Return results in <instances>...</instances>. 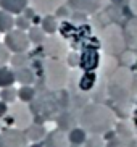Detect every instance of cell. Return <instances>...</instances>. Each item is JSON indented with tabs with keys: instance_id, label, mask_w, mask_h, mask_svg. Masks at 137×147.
Segmentation results:
<instances>
[{
	"instance_id": "836d02e7",
	"label": "cell",
	"mask_w": 137,
	"mask_h": 147,
	"mask_svg": "<svg viewBox=\"0 0 137 147\" xmlns=\"http://www.w3.org/2000/svg\"><path fill=\"white\" fill-rule=\"evenodd\" d=\"M132 123H134V128H136V133H137V102H136L134 110H132Z\"/></svg>"
},
{
	"instance_id": "ba28073f",
	"label": "cell",
	"mask_w": 137,
	"mask_h": 147,
	"mask_svg": "<svg viewBox=\"0 0 137 147\" xmlns=\"http://www.w3.org/2000/svg\"><path fill=\"white\" fill-rule=\"evenodd\" d=\"M42 47L48 58H60V60H63L68 55V44L64 42V39L60 37V36H55V34L47 36V39L42 44Z\"/></svg>"
},
{
	"instance_id": "3957f363",
	"label": "cell",
	"mask_w": 137,
	"mask_h": 147,
	"mask_svg": "<svg viewBox=\"0 0 137 147\" xmlns=\"http://www.w3.org/2000/svg\"><path fill=\"white\" fill-rule=\"evenodd\" d=\"M132 82L134 74L131 68L120 66L115 69V73L110 76L108 81V94L115 102H124L132 95Z\"/></svg>"
},
{
	"instance_id": "cb8c5ba5",
	"label": "cell",
	"mask_w": 137,
	"mask_h": 147,
	"mask_svg": "<svg viewBox=\"0 0 137 147\" xmlns=\"http://www.w3.org/2000/svg\"><path fill=\"white\" fill-rule=\"evenodd\" d=\"M0 100L7 102L8 105L18 102V89L15 86H10V87H3L0 89Z\"/></svg>"
},
{
	"instance_id": "52a82bcc",
	"label": "cell",
	"mask_w": 137,
	"mask_h": 147,
	"mask_svg": "<svg viewBox=\"0 0 137 147\" xmlns=\"http://www.w3.org/2000/svg\"><path fill=\"white\" fill-rule=\"evenodd\" d=\"M0 147H29L26 133L18 128H5L0 131Z\"/></svg>"
},
{
	"instance_id": "ac0fdd59",
	"label": "cell",
	"mask_w": 137,
	"mask_h": 147,
	"mask_svg": "<svg viewBox=\"0 0 137 147\" xmlns=\"http://www.w3.org/2000/svg\"><path fill=\"white\" fill-rule=\"evenodd\" d=\"M77 86H79V89L82 92L92 91L97 86V73H94V71H84V74L77 81Z\"/></svg>"
},
{
	"instance_id": "4dcf8cb0",
	"label": "cell",
	"mask_w": 137,
	"mask_h": 147,
	"mask_svg": "<svg viewBox=\"0 0 137 147\" xmlns=\"http://www.w3.org/2000/svg\"><path fill=\"white\" fill-rule=\"evenodd\" d=\"M128 146H129L128 138H123V136H120V134H118L110 144H107V147H128Z\"/></svg>"
},
{
	"instance_id": "d6a6232c",
	"label": "cell",
	"mask_w": 137,
	"mask_h": 147,
	"mask_svg": "<svg viewBox=\"0 0 137 147\" xmlns=\"http://www.w3.org/2000/svg\"><path fill=\"white\" fill-rule=\"evenodd\" d=\"M129 10L137 16V0H129Z\"/></svg>"
},
{
	"instance_id": "4316f807",
	"label": "cell",
	"mask_w": 137,
	"mask_h": 147,
	"mask_svg": "<svg viewBox=\"0 0 137 147\" xmlns=\"http://www.w3.org/2000/svg\"><path fill=\"white\" fill-rule=\"evenodd\" d=\"M120 57H121V65L126 66V68H131L132 65H136V61H137V57L134 50H124Z\"/></svg>"
},
{
	"instance_id": "2e32d148",
	"label": "cell",
	"mask_w": 137,
	"mask_h": 147,
	"mask_svg": "<svg viewBox=\"0 0 137 147\" xmlns=\"http://www.w3.org/2000/svg\"><path fill=\"white\" fill-rule=\"evenodd\" d=\"M15 74H16V82H19L21 86H32V82L36 81V71L31 66L15 69Z\"/></svg>"
},
{
	"instance_id": "74e56055",
	"label": "cell",
	"mask_w": 137,
	"mask_h": 147,
	"mask_svg": "<svg viewBox=\"0 0 137 147\" xmlns=\"http://www.w3.org/2000/svg\"><path fill=\"white\" fill-rule=\"evenodd\" d=\"M73 147H81V146H73Z\"/></svg>"
},
{
	"instance_id": "f546056e",
	"label": "cell",
	"mask_w": 137,
	"mask_h": 147,
	"mask_svg": "<svg viewBox=\"0 0 137 147\" xmlns=\"http://www.w3.org/2000/svg\"><path fill=\"white\" fill-rule=\"evenodd\" d=\"M79 60H81V53L77 52H68V55H66V65L69 66V68H79Z\"/></svg>"
},
{
	"instance_id": "d590c367",
	"label": "cell",
	"mask_w": 137,
	"mask_h": 147,
	"mask_svg": "<svg viewBox=\"0 0 137 147\" xmlns=\"http://www.w3.org/2000/svg\"><path fill=\"white\" fill-rule=\"evenodd\" d=\"M128 147H137V138H136V139H131Z\"/></svg>"
},
{
	"instance_id": "9c48e42d",
	"label": "cell",
	"mask_w": 137,
	"mask_h": 147,
	"mask_svg": "<svg viewBox=\"0 0 137 147\" xmlns=\"http://www.w3.org/2000/svg\"><path fill=\"white\" fill-rule=\"evenodd\" d=\"M110 3V0H68L69 8L84 15H92L100 11Z\"/></svg>"
},
{
	"instance_id": "83f0119b",
	"label": "cell",
	"mask_w": 137,
	"mask_h": 147,
	"mask_svg": "<svg viewBox=\"0 0 137 147\" xmlns=\"http://www.w3.org/2000/svg\"><path fill=\"white\" fill-rule=\"evenodd\" d=\"M31 26H32L31 20H28L24 15H18V16L15 18V28H16V29H21V31H26V32H28V31L31 29Z\"/></svg>"
},
{
	"instance_id": "e575fe53",
	"label": "cell",
	"mask_w": 137,
	"mask_h": 147,
	"mask_svg": "<svg viewBox=\"0 0 137 147\" xmlns=\"http://www.w3.org/2000/svg\"><path fill=\"white\" fill-rule=\"evenodd\" d=\"M132 95L137 99V76H134V82H132Z\"/></svg>"
},
{
	"instance_id": "ffe728a7",
	"label": "cell",
	"mask_w": 137,
	"mask_h": 147,
	"mask_svg": "<svg viewBox=\"0 0 137 147\" xmlns=\"http://www.w3.org/2000/svg\"><path fill=\"white\" fill-rule=\"evenodd\" d=\"M124 36L129 47L137 49V16L128 21V24L124 26Z\"/></svg>"
},
{
	"instance_id": "8d00e7d4",
	"label": "cell",
	"mask_w": 137,
	"mask_h": 147,
	"mask_svg": "<svg viewBox=\"0 0 137 147\" xmlns=\"http://www.w3.org/2000/svg\"><path fill=\"white\" fill-rule=\"evenodd\" d=\"M29 147H44V141H42V142H32Z\"/></svg>"
},
{
	"instance_id": "7a4b0ae2",
	"label": "cell",
	"mask_w": 137,
	"mask_h": 147,
	"mask_svg": "<svg viewBox=\"0 0 137 147\" xmlns=\"http://www.w3.org/2000/svg\"><path fill=\"white\" fill-rule=\"evenodd\" d=\"M44 79L50 91H61L71 79L69 66L60 58H47L44 61Z\"/></svg>"
},
{
	"instance_id": "f1b7e54d",
	"label": "cell",
	"mask_w": 137,
	"mask_h": 147,
	"mask_svg": "<svg viewBox=\"0 0 137 147\" xmlns=\"http://www.w3.org/2000/svg\"><path fill=\"white\" fill-rule=\"evenodd\" d=\"M10 58H11V52L7 49V45L3 42H0V66L8 65Z\"/></svg>"
},
{
	"instance_id": "6da1fadb",
	"label": "cell",
	"mask_w": 137,
	"mask_h": 147,
	"mask_svg": "<svg viewBox=\"0 0 137 147\" xmlns=\"http://www.w3.org/2000/svg\"><path fill=\"white\" fill-rule=\"evenodd\" d=\"M77 121L89 134H100V136L108 134L118 126L116 113L108 105L100 102H89L84 105L79 112Z\"/></svg>"
},
{
	"instance_id": "e0dca14e",
	"label": "cell",
	"mask_w": 137,
	"mask_h": 147,
	"mask_svg": "<svg viewBox=\"0 0 137 147\" xmlns=\"http://www.w3.org/2000/svg\"><path fill=\"white\" fill-rule=\"evenodd\" d=\"M87 138H89V133L82 126H74L71 131H68V139L71 146H84Z\"/></svg>"
},
{
	"instance_id": "30bf717a",
	"label": "cell",
	"mask_w": 137,
	"mask_h": 147,
	"mask_svg": "<svg viewBox=\"0 0 137 147\" xmlns=\"http://www.w3.org/2000/svg\"><path fill=\"white\" fill-rule=\"evenodd\" d=\"M100 57L99 50L95 47H87L82 50L81 53V60H79V68L82 71H95L100 66Z\"/></svg>"
},
{
	"instance_id": "7402d4cb",
	"label": "cell",
	"mask_w": 137,
	"mask_h": 147,
	"mask_svg": "<svg viewBox=\"0 0 137 147\" xmlns=\"http://www.w3.org/2000/svg\"><path fill=\"white\" fill-rule=\"evenodd\" d=\"M28 36H29L31 44H34V45H42V44L45 42V39H47L45 31L39 26V24H32L31 29L28 31Z\"/></svg>"
},
{
	"instance_id": "8fae6325",
	"label": "cell",
	"mask_w": 137,
	"mask_h": 147,
	"mask_svg": "<svg viewBox=\"0 0 137 147\" xmlns=\"http://www.w3.org/2000/svg\"><path fill=\"white\" fill-rule=\"evenodd\" d=\"M31 5L36 8L39 15H53L56 10H60L64 7V3H68V0H29Z\"/></svg>"
},
{
	"instance_id": "d6986e66",
	"label": "cell",
	"mask_w": 137,
	"mask_h": 147,
	"mask_svg": "<svg viewBox=\"0 0 137 147\" xmlns=\"http://www.w3.org/2000/svg\"><path fill=\"white\" fill-rule=\"evenodd\" d=\"M15 82H16V74H15V69H13L11 66H8V65L0 66V89L15 86Z\"/></svg>"
},
{
	"instance_id": "5b68a950",
	"label": "cell",
	"mask_w": 137,
	"mask_h": 147,
	"mask_svg": "<svg viewBox=\"0 0 137 147\" xmlns=\"http://www.w3.org/2000/svg\"><path fill=\"white\" fill-rule=\"evenodd\" d=\"M2 120L8 121V128H18L21 131H26L32 125V112L29 110L28 104L24 102H15L10 105V112L7 117H3Z\"/></svg>"
},
{
	"instance_id": "1f68e13d",
	"label": "cell",
	"mask_w": 137,
	"mask_h": 147,
	"mask_svg": "<svg viewBox=\"0 0 137 147\" xmlns=\"http://www.w3.org/2000/svg\"><path fill=\"white\" fill-rule=\"evenodd\" d=\"M8 112H10V105L7 102H3V100H0V120L3 117H7Z\"/></svg>"
},
{
	"instance_id": "9a60e30c",
	"label": "cell",
	"mask_w": 137,
	"mask_h": 147,
	"mask_svg": "<svg viewBox=\"0 0 137 147\" xmlns=\"http://www.w3.org/2000/svg\"><path fill=\"white\" fill-rule=\"evenodd\" d=\"M24 133L29 142H42L44 139L47 138V131H45V128L42 125H34L32 123Z\"/></svg>"
},
{
	"instance_id": "7c38bea8",
	"label": "cell",
	"mask_w": 137,
	"mask_h": 147,
	"mask_svg": "<svg viewBox=\"0 0 137 147\" xmlns=\"http://www.w3.org/2000/svg\"><path fill=\"white\" fill-rule=\"evenodd\" d=\"M69 139L68 133H64L61 129H55L50 134H47V138L44 139V147H69Z\"/></svg>"
},
{
	"instance_id": "5bb4252c",
	"label": "cell",
	"mask_w": 137,
	"mask_h": 147,
	"mask_svg": "<svg viewBox=\"0 0 137 147\" xmlns=\"http://www.w3.org/2000/svg\"><path fill=\"white\" fill-rule=\"evenodd\" d=\"M39 26L45 31L47 36H53V34H56V31L60 28V20H58L55 15H44L42 21H40Z\"/></svg>"
},
{
	"instance_id": "277c9868",
	"label": "cell",
	"mask_w": 137,
	"mask_h": 147,
	"mask_svg": "<svg viewBox=\"0 0 137 147\" xmlns=\"http://www.w3.org/2000/svg\"><path fill=\"white\" fill-rule=\"evenodd\" d=\"M102 47L108 55H121L128 47L123 28L111 23L102 31Z\"/></svg>"
},
{
	"instance_id": "8992f818",
	"label": "cell",
	"mask_w": 137,
	"mask_h": 147,
	"mask_svg": "<svg viewBox=\"0 0 137 147\" xmlns=\"http://www.w3.org/2000/svg\"><path fill=\"white\" fill-rule=\"evenodd\" d=\"M3 44L7 45V49L11 53H23V52H28L31 49V40H29L28 32L21 29H16V28L5 34Z\"/></svg>"
},
{
	"instance_id": "484cf974",
	"label": "cell",
	"mask_w": 137,
	"mask_h": 147,
	"mask_svg": "<svg viewBox=\"0 0 137 147\" xmlns=\"http://www.w3.org/2000/svg\"><path fill=\"white\" fill-rule=\"evenodd\" d=\"M82 147H107V142L100 134H89V138Z\"/></svg>"
},
{
	"instance_id": "4fadbf2b",
	"label": "cell",
	"mask_w": 137,
	"mask_h": 147,
	"mask_svg": "<svg viewBox=\"0 0 137 147\" xmlns=\"http://www.w3.org/2000/svg\"><path fill=\"white\" fill-rule=\"evenodd\" d=\"M29 0H0V8L18 16V15H23V11L29 7Z\"/></svg>"
},
{
	"instance_id": "603a6c76",
	"label": "cell",
	"mask_w": 137,
	"mask_h": 147,
	"mask_svg": "<svg viewBox=\"0 0 137 147\" xmlns=\"http://www.w3.org/2000/svg\"><path fill=\"white\" fill-rule=\"evenodd\" d=\"M29 63H31V57L28 55V52L11 53V58H10V66H11L13 69L26 68V66H29Z\"/></svg>"
},
{
	"instance_id": "d4e9b609",
	"label": "cell",
	"mask_w": 137,
	"mask_h": 147,
	"mask_svg": "<svg viewBox=\"0 0 137 147\" xmlns=\"http://www.w3.org/2000/svg\"><path fill=\"white\" fill-rule=\"evenodd\" d=\"M36 99V91L32 86H21L18 89V100L19 102H24V104H29Z\"/></svg>"
},
{
	"instance_id": "44dd1931",
	"label": "cell",
	"mask_w": 137,
	"mask_h": 147,
	"mask_svg": "<svg viewBox=\"0 0 137 147\" xmlns=\"http://www.w3.org/2000/svg\"><path fill=\"white\" fill-rule=\"evenodd\" d=\"M15 18H16L15 15L0 8V34H7L15 29Z\"/></svg>"
}]
</instances>
